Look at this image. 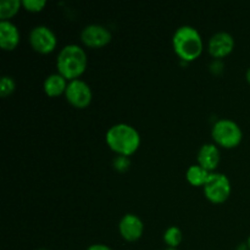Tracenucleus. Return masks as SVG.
<instances>
[{
    "instance_id": "1",
    "label": "nucleus",
    "mask_w": 250,
    "mask_h": 250,
    "mask_svg": "<svg viewBox=\"0 0 250 250\" xmlns=\"http://www.w3.org/2000/svg\"><path fill=\"white\" fill-rule=\"evenodd\" d=\"M106 143L119 155L129 156L138 149L141 136L131 125L116 124L106 132Z\"/></svg>"
},
{
    "instance_id": "2",
    "label": "nucleus",
    "mask_w": 250,
    "mask_h": 250,
    "mask_svg": "<svg viewBox=\"0 0 250 250\" xmlns=\"http://www.w3.org/2000/svg\"><path fill=\"white\" fill-rule=\"evenodd\" d=\"M56 67L66 80H76L87 67V54L77 44H68L60 50L56 58Z\"/></svg>"
},
{
    "instance_id": "3",
    "label": "nucleus",
    "mask_w": 250,
    "mask_h": 250,
    "mask_svg": "<svg viewBox=\"0 0 250 250\" xmlns=\"http://www.w3.org/2000/svg\"><path fill=\"white\" fill-rule=\"evenodd\" d=\"M175 53L185 61H193L202 54L203 39L197 28L192 26H181L172 37Z\"/></svg>"
},
{
    "instance_id": "4",
    "label": "nucleus",
    "mask_w": 250,
    "mask_h": 250,
    "mask_svg": "<svg viewBox=\"0 0 250 250\" xmlns=\"http://www.w3.org/2000/svg\"><path fill=\"white\" fill-rule=\"evenodd\" d=\"M211 136L215 143L225 148H234L241 143L243 132L237 122L229 119H221L212 126Z\"/></svg>"
},
{
    "instance_id": "5",
    "label": "nucleus",
    "mask_w": 250,
    "mask_h": 250,
    "mask_svg": "<svg viewBox=\"0 0 250 250\" xmlns=\"http://www.w3.org/2000/svg\"><path fill=\"white\" fill-rule=\"evenodd\" d=\"M204 194L210 202L220 204L231 194V182L224 173L211 172L204 185Z\"/></svg>"
},
{
    "instance_id": "6",
    "label": "nucleus",
    "mask_w": 250,
    "mask_h": 250,
    "mask_svg": "<svg viewBox=\"0 0 250 250\" xmlns=\"http://www.w3.org/2000/svg\"><path fill=\"white\" fill-rule=\"evenodd\" d=\"M65 95L67 102L75 107H78V109H83V107L88 106L93 98L89 84L84 81L80 80V78H76V80L68 82Z\"/></svg>"
},
{
    "instance_id": "7",
    "label": "nucleus",
    "mask_w": 250,
    "mask_h": 250,
    "mask_svg": "<svg viewBox=\"0 0 250 250\" xmlns=\"http://www.w3.org/2000/svg\"><path fill=\"white\" fill-rule=\"evenodd\" d=\"M56 36L49 27L39 24L33 27L29 32V43L36 51L48 54L56 46Z\"/></svg>"
},
{
    "instance_id": "8",
    "label": "nucleus",
    "mask_w": 250,
    "mask_h": 250,
    "mask_svg": "<svg viewBox=\"0 0 250 250\" xmlns=\"http://www.w3.org/2000/svg\"><path fill=\"white\" fill-rule=\"evenodd\" d=\"M112 34L107 27L99 23H90L85 26L81 32V39L83 43L90 48H100L110 43Z\"/></svg>"
},
{
    "instance_id": "9",
    "label": "nucleus",
    "mask_w": 250,
    "mask_h": 250,
    "mask_svg": "<svg viewBox=\"0 0 250 250\" xmlns=\"http://www.w3.org/2000/svg\"><path fill=\"white\" fill-rule=\"evenodd\" d=\"M208 48H209V53L214 58H224L233 50L234 38L229 32H216L210 37Z\"/></svg>"
},
{
    "instance_id": "10",
    "label": "nucleus",
    "mask_w": 250,
    "mask_h": 250,
    "mask_svg": "<svg viewBox=\"0 0 250 250\" xmlns=\"http://www.w3.org/2000/svg\"><path fill=\"white\" fill-rule=\"evenodd\" d=\"M144 225L142 220L134 214H126L119 222V231L122 238L128 242L139 239L143 234Z\"/></svg>"
},
{
    "instance_id": "11",
    "label": "nucleus",
    "mask_w": 250,
    "mask_h": 250,
    "mask_svg": "<svg viewBox=\"0 0 250 250\" xmlns=\"http://www.w3.org/2000/svg\"><path fill=\"white\" fill-rule=\"evenodd\" d=\"M20 42L19 28L9 20L0 22V45L4 50H14Z\"/></svg>"
},
{
    "instance_id": "12",
    "label": "nucleus",
    "mask_w": 250,
    "mask_h": 250,
    "mask_svg": "<svg viewBox=\"0 0 250 250\" xmlns=\"http://www.w3.org/2000/svg\"><path fill=\"white\" fill-rule=\"evenodd\" d=\"M220 163V150L215 144L208 143L200 146L198 151V165L210 171L215 170Z\"/></svg>"
},
{
    "instance_id": "13",
    "label": "nucleus",
    "mask_w": 250,
    "mask_h": 250,
    "mask_svg": "<svg viewBox=\"0 0 250 250\" xmlns=\"http://www.w3.org/2000/svg\"><path fill=\"white\" fill-rule=\"evenodd\" d=\"M67 80L63 77L60 73H51L44 81V92L49 95V97H58V95L62 94L66 92L67 88Z\"/></svg>"
},
{
    "instance_id": "14",
    "label": "nucleus",
    "mask_w": 250,
    "mask_h": 250,
    "mask_svg": "<svg viewBox=\"0 0 250 250\" xmlns=\"http://www.w3.org/2000/svg\"><path fill=\"white\" fill-rule=\"evenodd\" d=\"M210 173L208 170L203 168L200 165H192L188 167L186 172L187 181L193 186H204L209 178Z\"/></svg>"
},
{
    "instance_id": "15",
    "label": "nucleus",
    "mask_w": 250,
    "mask_h": 250,
    "mask_svg": "<svg viewBox=\"0 0 250 250\" xmlns=\"http://www.w3.org/2000/svg\"><path fill=\"white\" fill-rule=\"evenodd\" d=\"M22 1L20 0H1L0 1V19L7 20L19 11Z\"/></svg>"
},
{
    "instance_id": "16",
    "label": "nucleus",
    "mask_w": 250,
    "mask_h": 250,
    "mask_svg": "<svg viewBox=\"0 0 250 250\" xmlns=\"http://www.w3.org/2000/svg\"><path fill=\"white\" fill-rule=\"evenodd\" d=\"M183 238L182 231L177 226H170L164 233V241L168 248H177Z\"/></svg>"
},
{
    "instance_id": "17",
    "label": "nucleus",
    "mask_w": 250,
    "mask_h": 250,
    "mask_svg": "<svg viewBox=\"0 0 250 250\" xmlns=\"http://www.w3.org/2000/svg\"><path fill=\"white\" fill-rule=\"evenodd\" d=\"M15 88H16V83H15L14 78L10 76H2L1 82H0V95L2 98L7 97L14 92Z\"/></svg>"
},
{
    "instance_id": "18",
    "label": "nucleus",
    "mask_w": 250,
    "mask_h": 250,
    "mask_svg": "<svg viewBox=\"0 0 250 250\" xmlns=\"http://www.w3.org/2000/svg\"><path fill=\"white\" fill-rule=\"evenodd\" d=\"M22 5L29 11H41L46 5L45 0H22Z\"/></svg>"
},
{
    "instance_id": "19",
    "label": "nucleus",
    "mask_w": 250,
    "mask_h": 250,
    "mask_svg": "<svg viewBox=\"0 0 250 250\" xmlns=\"http://www.w3.org/2000/svg\"><path fill=\"white\" fill-rule=\"evenodd\" d=\"M112 164H114V167L116 168L117 171H120V172H124V171L128 170L129 165H131V161H129V159L127 158V156L119 155L114 159Z\"/></svg>"
},
{
    "instance_id": "20",
    "label": "nucleus",
    "mask_w": 250,
    "mask_h": 250,
    "mask_svg": "<svg viewBox=\"0 0 250 250\" xmlns=\"http://www.w3.org/2000/svg\"><path fill=\"white\" fill-rule=\"evenodd\" d=\"M87 250H112V249L110 248V247L105 246V244L98 243V244H92V246H89L87 248Z\"/></svg>"
},
{
    "instance_id": "21",
    "label": "nucleus",
    "mask_w": 250,
    "mask_h": 250,
    "mask_svg": "<svg viewBox=\"0 0 250 250\" xmlns=\"http://www.w3.org/2000/svg\"><path fill=\"white\" fill-rule=\"evenodd\" d=\"M246 77H247V81H248V82L250 83V67L248 68V70H247V75H246Z\"/></svg>"
},
{
    "instance_id": "22",
    "label": "nucleus",
    "mask_w": 250,
    "mask_h": 250,
    "mask_svg": "<svg viewBox=\"0 0 250 250\" xmlns=\"http://www.w3.org/2000/svg\"><path fill=\"white\" fill-rule=\"evenodd\" d=\"M247 244H248V247H249V250H250V236H249V238H248V242H247Z\"/></svg>"
},
{
    "instance_id": "23",
    "label": "nucleus",
    "mask_w": 250,
    "mask_h": 250,
    "mask_svg": "<svg viewBox=\"0 0 250 250\" xmlns=\"http://www.w3.org/2000/svg\"><path fill=\"white\" fill-rule=\"evenodd\" d=\"M165 250H177V248H166Z\"/></svg>"
},
{
    "instance_id": "24",
    "label": "nucleus",
    "mask_w": 250,
    "mask_h": 250,
    "mask_svg": "<svg viewBox=\"0 0 250 250\" xmlns=\"http://www.w3.org/2000/svg\"><path fill=\"white\" fill-rule=\"evenodd\" d=\"M38 250H49V249H38Z\"/></svg>"
}]
</instances>
